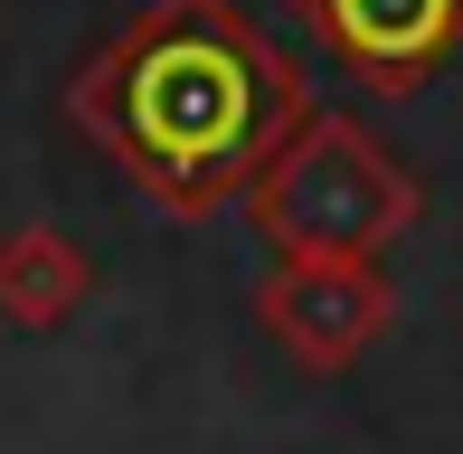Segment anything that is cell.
<instances>
[{
	"label": "cell",
	"mask_w": 463,
	"mask_h": 454,
	"mask_svg": "<svg viewBox=\"0 0 463 454\" xmlns=\"http://www.w3.org/2000/svg\"><path fill=\"white\" fill-rule=\"evenodd\" d=\"M76 114L161 209L199 218L256 190L265 161L303 133V86L227 0H152L76 76Z\"/></svg>",
	"instance_id": "6da1fadb"
},
{
	"label": "cell",
	"mask_w": 463,
	"mask_h": 454,
	"mask_svg": "<svg viewBox=\"0 0 463 454\" xmlns=\"http://www.w3.org/2000/svg\"><path fill=\"white\" fill-rule=\"evenodd\" d=\"M256 218L284 256H378L416 218V180L360 123H303L256 180Z\"/></svg>",
	"instance_id": "7a4b0ae2"
},
{
	"label": "cell",
	"mask_w": 463,
	"mask_h": 454,
	"mask_svg": "<svg viewBox=\"0 0 463 454\" xmlns=\"http://www.w3.org/2000/svg\"><path fill=\"white\" fill-rule=\"evenodd\" d=\"M256 303H265V332L303 369H341L388 322V284L369 275V256H284V275Z\"/></svg>",
	"instance_id": "3957f363"
},
{
	"label": "cell",
	"mask_w": 463,
	"mask_h": 454,
	"mask_svg": "<svg viewBox=\"0 0 463 454\" xmlns=\"http://www.w3.org/2000/svg\"><path fill=\"white\" fill-rule=\"evenodd\" d=\"M303 10L378 86H416L435 57L463 48V0H303Z\"/></svg>",
	"instance_id": "277c9868"
},
{
	"label": "cell",
	"mask_w": 463,
	"mask_h": 454,
	"mask_svg": "<svg viewBox=\"0 0 463 454\" xmlns=\"http://www.w3.org/2000/svg\"><path fill=\"white\" fill-rule=\"evenodd\" d=\"M86 256H76L57 227H19L10 246H0V313L29 322V332H48V322H67L76 303H86Z\"/></svg>",
	"instance_id": "5b68a950"
}]
</instances>
